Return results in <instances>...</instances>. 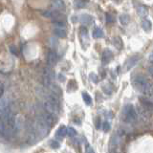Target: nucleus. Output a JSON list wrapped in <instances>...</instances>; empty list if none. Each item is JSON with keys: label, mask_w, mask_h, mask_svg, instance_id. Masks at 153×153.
Segmentation results:
<instances>
[{"label": "nucleus", "mask_w": 153, "mask_h": 153, "mask_svg": "<svg viewBox=\"0 0 153 153\" xmlns=\"http://www.w3.org/2000/svg\"><path fill=\"white\" fill-rule=\"evenodd\" d=\"M58 61V55L55 51H50L47 55V64L49 67H52Z\"/></svg>", "instance_id": "obj_8"}, {"label": "nucleus", "mask_w": 153, "mask_h": 153, "mask_svg": "<svg viewBox=\"0 0 153 153\" xmlns=\"http://www.w3.org/2000/svg\"><path fill=\"white\" fill-rule=\"evenodd\" d=\"M92 36L94 38H101L103 36V30L99 27H96L94 30H93V33H92Z\"/></svg>", "instance_id": "obj_15"}, {"label": "nucleus", "mask_w": 153, "mask_h": 153, "mask_svg": "<svg viewBox=\"0 0 153 153\" xmlns=\"http://www.w3.org/2000/svg\"><path fill=\"white\" fill-rule=\"evenodd\" d=\"M67 135L70 136V137H75L76 135V131L73 127H68L67 128Z\"/></svg>", "instance_id": "obj_22"}, {"label": "nucleus", "mask_w": 153, "mask_h": 153, "mask_svg": "<svg viewBox=\"0 0 153 153\" xmlns=\"http://www.w3.org/2000/svg\"><path fill=\"white\" fill-rule=\"evenodd\" d=\"M85 153H95V151L90 146H87L86 148H85Z\"/></svg>", "instance_id": "obj_26"}, {"label": "nucleus", "mask_w": 153, "mask_h": 153, "mask_svg": "<svg viewBox=\"0 0 153 153\" xmlns=\"http://www.w3.org/2000/svg\"><path fill=\"white\" fill-rule=\"evenodd\" d=\"M82 98H83V101H84V103H85L87 105H90L92 103V99H91V97L89 94H87L86 92H83L82 93Z\"/></svg>", "instance_id": "obj_20"}, {"label": "nucleus", "mask_w": 153, "mask_h": 153, "mask_svg": "<svg viewBox=\"0 0 153 153\" xmlns=\"http://www.w3.org/2000/svg\"><path fill=\"white\" fill-rule=\"evenodd\" d=\"M87 1L86 0H75V5L76 8H83L85 7Z\"/></svg>", "instance_id": "obj_21"}, {"label": "nucleus", "mask_w": 153, "mask_h": 153, "mask_svg": "<svg viewBox=\"0 0 153 153\" xmlns=\"http://www.w3.org/2000/svg\"><path fill=\"white\" fill-rule=\"evenodd\" d=\"M142 28L144 30V31L148 32L151 29V22L147 19H144L142 21Z\"/></svg>", "instance_id": "obj_18"}, {"label": "nucleus", "mask_w": 153, "mask_h": 153, "mask_svg": "<svg viewBox=\"0 0 153 153\" xmlns=\"http://www.w3.org/2000/svg\"><path fill=\"white\" fill-rule=\"evenodd\" d=\"M105 19H106V22H107L108 24H111L114 22V16L111 15V14H109V12H106V15H105Z\"/></svg>", "instance_id": "obj_23"}, {"label": "nucleus", "mask_w": 153, "mask_h": 153, "mask_svg": "<svg viewBox=\"0 0 153 153\" xmlns=\"http://www.w3.org/2000/svg\"><path fill=\"white\" fill-rule=\"evenodd\" d=\"M113 44H114V46H115V47H116L117 49H122V46H124V44H122V38L119 37V36L114 37V39H113Z\"/></svg>", "instance_id": "obj_16"}, {"label": "nucleus", "mask_w": 153, "mask_h": 153, "mask_svg": "<svg viewBox=\"0 0 153 153\" xmlns=\"http://www.w3.org/2000/svg\"><path fill=\"white\" fill-rule=\"evenodd\" d=\"M112 58H113V53L109 49H105L103 53V58H101L103 63V64H108V63L111 61Z\"/></svg>", "instance_id": "obj_9"}, {"label": "nucleus", "mask_w": 153, "mask_h": 153, "mask_svg": "<svg viewBox=\"0 0 153 153\" xmlns=\"http://www.w3.org/2000/svg\"><path fill=\"white\" fill-rule=\"evenodd\" d=\"M15 129V117L11 111H7L0 116V136L10 137Z\"/></svg>", "instance_id": "obj_1"}, {"label": "nucleus", "mask_w": 153, "mask_h": 153, "mask_svg": "<svg viewBox=\"0 0 153 153\" xmlns=\"http://www.w3.org/2000/svg\"><path fill=\"white\" fill-rule=\"evenodd\" d=\"M3 93H4V86H3V84L0 83V99H1Z\"/></svg>", "instance_id": "obj_28"}, {"label": "nucleus", "mask_w": 153, "mask_h": 153, "mask_svg": "<svg viewBox=\"0 0 153 153\" xmlns=\"http://www.w3.org/2000/svg\"><path fill=\"white\" fill-rule=\"evenodd\" d=\"M137 11H138L139 15L142 16V17H146L147 15V9L144 6H139L137 8Z\"/></svg>", "instance_id": "obj_17"}, {"label": "nucleus", "mask_w": 153, "mask_h": 153, "mask_svg": "<svg viewBox=\"0 0 153 153\" xmlns=\"http://www.w3.org/2000/svg\"><path fill=\"white\" fill-rule=\"evenodd\" d=\"M120 22L122 26H127L129 23V16L127 15H122L120 16Z\"/></svg>", "instance_id": "obj_19"}, {"label": "nucleus", "mask_w": 153, "mask_h": 153, "mask_svg": "<svg viewBox=\"0 0 153 153\" xmlns=\"http://www.w3.org/2000/svg\"><path fill=\"white\" fill-rule=\"evenodd\" d=\"M43 78H44V84L46 86H50L51 83H52V80L55 78V74H54V71L51 69V67H47L46 69L44 70V75H43Z\"/></svg>", "instance_id": "obj_6"}, {"label": "nucleus", "mask_w": 153, "mask_h": 153, "mask_svg": "<svg viewBox=\"0 0 153 153\" xmlns=\"http://www.w3.org/2000/svg\"><path fill=\"white\" fill-rule=\"evenodd\" d=\"M80 33H82V35H84V36L87 35V29L85 27H82V28H80Z\"/></svg>", "instance_id": "obj_27"}, {"label": "nucleus", "mask_w": 153, "mask_h": 153, "mask_svg": "<svg viewBox=\"0 0 153 153\" xmlns=\"http://www.w3.org/2000/svg\"><path fill=\"white\" fill-rule=\"evenodd\" d=\"M140 58H141V57H140L139 55H134V56H132L131 58H129L126 60L125 64V66H124V70H125V71H128V70H130L133 66H135L136 64H137L138 61L140 60Z\"/></svg>", "instance_id": "obj_7"}, {"label": "nucleus", "mask_w": 153, "mask_h": 153, "mask_svg": "<svg viewBox=\"0 0 153 153\" xmlns=\"http://www.w3.org/2000/svg\"><path fill=\"white\" fill-rule=\"evenodd\" d=\"M50 146L52 148H58L59 147V143L52 140V141H50Z\"/></svg>", "instance_id": "obj_24"}, {"label": "nucleus", "mask_w": 153, "mask_h": 153, "mask_svg": "<svg viewBox=\"0 0 153 153\" xmlns=\"http://www.w3.org/2000/svg\"><path fill=\"white\" fill-rule=\"evenodd\" d=\"M133 85L138 91L143 92L147 95H149L152 91L149 82H148L146 76H144L142 75H137L135 76L133 79Z\"/></svg>", "instance_id": "obj_2"}, {"label": "nucleus", "mask_w": 153, "mask_h": 153, "mask_svg": "<svg viewBox=\"0 0 153 153\" xmlns=\"http://www.w3.org/2000/svg\"><path fill=\"white\" fill-rule=\"evenodd\" d=\"M52 6L56 11H62L64 9L63 0H52Z\"/></svg>", "instance_id": "obj_13"}, {"label": "nucleus", "mask_w": 153, "mask_h": 153, "mask_svg": "<svg viewBox=\"0 0 153 153\" xmlns=\"http://www.w3.org/2000/svg\"><path fill=\"white\" fill-rule=\"evenodd\" d=\"M9 111V101L7 99H0V116Z\"/></svg>", "instance_id": "obj_10"}, {"label": "nucleus", "mask_w": 153, "mask_h": 153, "mask_svg": "<svg viewBox=\"0 0 153 153\" xmlns=\"http://www.w3.org/2000/svg\"><path fill=\"white\" fill-rule=\"evenodd\" d=\"M79 21H80V23L83 24V25H89L93 22V17L89 15L83 14L79 16Z\"/></svg>", "instance_id": "obj_12"}, {"label": "nucleus", "mask_w": 153, "mask_h": 153, "mask_svg": "<svg viewBox=\"0 0 153 153\" xmlns=\"http://www.w3.org/2000/svg\"><path fill=\"white\" fill-rule=\"evenodd\" d=\"M66 135H67V128H66V126H64V125L59 126V128L57 130V132H56V138L58 140H62Z\"/></svg>", "instance_id": "obj_11"}, {"label": "nucleus", "mask_w": 153, "mask_h": 153, "mask_svg": "<svg viewBox=\"0 0 153 153\" xmlns=\"http://www.w3.org/2000/svg\"><path fill=\"white\" fill-rule=\"evenodd\" d=\"M125 134L122 130H117L112 136L111 140H110V147L114 152L119 151L122 148V144L125 143Z\"/></svg>", "instance_id": "obj_3"}, {"label": "nucleus", "mask_w": 153, "mask_h": 153, "mask_svg": "<svg viewBox=\"0 0 153 153\" xmlns=\"http://www.w3.org/2000/svg\"><path fill=\"white\" fill-rule=\"evenodd\" d=\"M110 129V125H109V122H103V131H108Z\"/></svg>", "instance_id": "obj_25"}, {"label": "nucleus", "mask_w": 153, "mask_h": 153, "mask_svg": "<svg viewBox=\"0 0 153 153\" xmlns=\"http://www.w3.org/2000/svg\"><path fill=\"white\" fill-rule=\"evenodd\" d=\"M122 118L127 124H132L137 120V112L132 104H126L122 111Z\"/></svg>", "instance_id": "obj_4"}, {"label": "nucleus", "mask_w": 153, "mask_h": 153, "mask_svg": "<svg viewBox=\"0 0 153 153\" xmlns=\"http://www.w3.org/2000/svg\"><path fill=\"white\" fill-rule=\"evenodd\" d=\"M54 33H55V35H56L58 37H66L67 36V32H66V30L63 28V27H56L54 29Z\"/></svg>", "instance_id": "obj_14"}, {"label": "nucleus", "mask_w": 153, "mask_h": 153, "mask_svg": "<svg viewBox=\"0 0 153 153\" xmlns=\"http://www.w3.org/2000/svg\"><path fill=\"white\" fill-rule=\"evenodd\" d=\"M43 106L45 111L51 115H53V116H56L59 112V104L58 101V98L55 95L51 96L44 103Z\"/></svg>", "instance_id": "obj_5"}]
</instances>
